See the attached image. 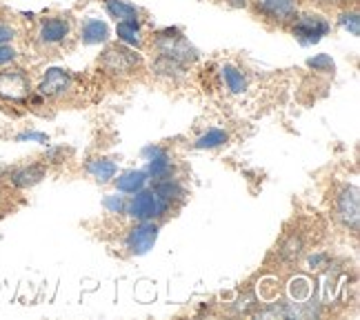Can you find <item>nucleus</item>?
Returning <instances> with one entry per match:
<instances>
[{"instance_id":"30","label":"nucleus","mask_w":360,"mask_h":320,"mask_svg":"<svg viewBox=\"0 0 360 320\" xmlns=\"http://www.w3.org/2000/svg\"><path fill=\"white\" fill-rule=\"evenodd\" d=\"M18 38V30L13 27L9 20H0V45H7V43H16Z\"/></svg>"},{"instance_id":"17","label":"nucleus","mask_w":360,"mask_h":320,"mask_svg":"<svg viewBox=\"0 0 360 320\" xmlns=\"http://www.w3.org/2000/svg\"><path fill=\"white\" fill-rule=\"evenodd\" d=\"M116 191L120 193H127V196H131V193L136 191H141L147 187L149 183V176L145 169H127V172H122V174H116V178L112 180Z\"/></svg>"},{"instance_id":"19","label":"nucleus","mask_w":360,"mask_h":320,"mask_svg":"<svg viewBox=\"0 0 360 320\" xmlns=\"http://www.w3.org/2000/svg\"><path fill=\"white\" fill-rule=\"evenodd\" d=\"M85 172H87L98 185H109V183H112V180L116 178V174H118V165H116L112 158H103V156H98V158L87 160Z\"/></svg>"},{"instance_id":"10","label":"nucleus","mask_w":360,"mask_h":320,"mask_svg":"<svg viewBox=\"0 0 360 320\" xmlns=\"http://www.w3.org/2000/svg\"><path fill=\"white\" fill-rule=\"evenodd\" d=\"M72 36V23L65 16H45L40 18L36 30V43L40 47H60Z\"/></svg>"},{"instance_id":"13","label":"nucleus","mask_w":360,"mask_h":320,"mask_svg":"<svg viewBox=\"0 0 360 320\" xmlns=\"http://www.w3.org/2000/svg\"><path fill=\"white\" fill-rule=\"evenodd\" d=\"M149 72L154 78L158 80H165V82H180L185 80L187 74H189V67L178 63L169 56H162V53H154V58L149 63Z\"/></svg>"},{"instance_id":"34","label":"nucleus","mask_w":360,"mask_h":320,"mask_svg":"<svg viewBox=\"0 0 360 320\" xmlns=\"http://www.w3.org/2000/svg\"><path fill=\"white\" fill-rule=\"evenodd\" d=\"M223 3L231 9H249V3H252V0H223Z\"/></svg>"},{"instance_id":"2","label":"nucleus","mask_w":360,"mask_h":320,"mask_svg":"<svg viewBox=\"0 0 360 320\" xmlns=\"http://www.w3.org/2000/svg\"><path fill=\"white\" fill-rule=\"evenodd\" d=\"M151 47H154L156 53L169 56V58L183 63L187 67L198 63V58H200L198 47L193 45L178 27H165V30H158L154 36H151Z\"/></svg>"},{"instance_id":"24","label":"nucleus","mask_w":360,"mask_h":320,"mask_svg":"<svg viewBox=\"0 0 360 320\" xmlns=\"http://www.w3.org/2000/svg\"><path fill=\"white\" fill-rule=\"evenodd\" d=\"M260 296L256 294V291H245V294H240L236 300H233L229 305V312L236 314V316H254L260 307Z\"/></svg>"},{"instance_id":"14","label":"nucleus","mask_w":360,"mask_h":320,"mask_svg":"<svg viewBox=\"0 0 360 320\" xmlns=\"http://www.w3.org/2000/svg\"><path fill=\"white\" fill-rule=\"evenodd\" d=\"M109 38H112V30L109 25L96 16H89L80 23V30H78V40L85 47H101L107 45Z\"/></svg>"},{"instance_id":"27","label":"nucleus","mask_w":360,"mask_h":320,"mask_svg":"<svg viewBox=\"0 0 360 320\" xmlns=\"http://www.w3.org/2000/svg\"><path fill=\"white\" fill-rule=\"evenodd\" d=\"M103 207L107 210V214H112V216H124V210H127V198H124L120 191L107 193L105 200H103Z\"/></svg>"},{"instance_id":"9","label":"nucleus","mask_w":360,"mask_h":320,"mask_svg":"<svg viewBox=\"0 0 360 320\" xmlns=\"http://www.w3.org/2000/svg\"><path fill=\"white\" fill-rule=\"evenodd\" d=\"M74 89V76L65 67H47L38 80L36 91L47 101H58Z\"/></svg>"},{"instance_id":"33","label":"nucleus","mask_w":360,"mask_h":320,"mask_svg":"<svg viewBox=\"0 0 360 320\" xmlns=\"http://www.w3.org/2000/svg\"><path fill=\"white\" fill-rule=\"evenodd\" d=\"M314 5L323 7V9H342V7H349V5H356V0H311Z\"/></svg>"},{"instance_id":"18","label":"nucleus","mask_w":360,"mask_h":320,"mask_svg":"<svg viewBox=\"0 0 360 320\" xmlns=\"http://www.w3.org/2000/svg\"><path fill=\"white\" fill-rule=\"evenodd\" d=\"M220 78H223V85L229 94L233 96H240L249 89V80H247V74L238 65L233 63H225L220 65Z\"/></svg>"},{"instance_id":"6","label":"nucleus","mask_w":360,"mask_h":320,"mask_svg":"<svg viewBox=\"0 0 360 320\" xmlns=\"http://www.w3.org/2000/svg\"><path fill=\"white\" fill-rule=\"evenodd\" d=\"M249 9H252L262 23L287 30L289 23L298 16L300 0H252Z\"/></svg>"},{"instance_id":"16","label":"nucleus","mask_w":360,"mask_h":320,"mask_svg":"<svg viewBox=\"0 0 360 320\" xmlns=\"http://www.w3.org/2000/svg\"><path fill=\"white\" fill-rule=\"evenodd\" d=\"M116 38H118V43L127 45V47L143 49L145 47L143 23L141 20H120V23H116Z\"/></svg>"},{"instance_id":"31","label":"nucleus","mask_w":360,"mask_h":320,"mask_svg":"<svg viewBox=\"0 0 360 320\" xmlns=\"http://www.w3.org/2000/svg\"><path fill=\"white\" fill-rule=\"evenodd\" d=\"M16 143H40V145H47L49 136L45 132H20V134H16Z\"/></svg>"},{"instance_id":"12","label":"nucleus","mask_w":360,"mask_h":320,"mask_svg":"<svg viewBox=\"0 0 360 320\" xmlns=\"http://www.w3.org/2000/svg\"><path fill=\"white\" fill-rule=\"evenodd\" d=\"M47 178V165L45 162H27L20 167H13L7 174V183L18 189V191H27L36 185H40Z\"/></svg>"},{"instance_id":"4","label":"nucleus","mask_w":360,"mask_h":320,"mask_svg":"<svg viewBox=\"0 0 360 320\" xmlns=\"http://www.w3.org/2000/svg\"><path fill=\"white\" fill-rule=\"evenodd\" d=\"M172 212V205L167 200H162L154 189H141L131 193L127 198V210H124V216H129L134 222L136 220H162L167 218Z\"/></svg>"},{"instance_id":"1","label":"nucleus","mask_w":360,"mask_h":320,"mask_svg":"<svg viewBox=\"0 0 360 320\" xmlns=\"http://www.w3.org/2000/svg\"><path fill=\"white\" fill-rule=\"evenodd\" d=\"M98 65L109 76L129 78V76H136L145 67V58L141 49L127 47L122 43H112V45L107 43L98 56Z\"/></svg>"},{"instance_id":"21","label":"nucleus","mask_w":360,"mask_h":320,"mask_svg":"<svg viewBox=\"0 0 360 320\" xmlns=\"http://www.w3.org/2000/svg\"><path fill=\"white\" fill-rule=\"evenodd\" d=\"M278 254L285 262H298L304 254V241H302V236L298 231L294 233H289L287 238L281 243L278 247Z\"/></svg>"},{"instance_id":"11","label":"nucleus","mask_w":360,"mask_h":320,"mask_svg":"<svg viewBox=\"0 0 360 320\" xmlns=\"http://www.w3.org/2000/svg\"><path fill=\"white\" fill-rule=\"evenodd\" d=\"M143 158L147 160V176L149 180H160L176 176V165L174 158L169 156V151L158 145H149L143 149Z\"/></svg>"},{"instance_id":"22","label":"nucleus","mask_w":360,"mask_h":320,"mask_svg":"<svg viewBox=\"0 0 360 320\" xmlns=\"http://www.w3.org/2000/svg\"><path fill=\"white\" fill-rule=\"evenodd\" d=\"M229 143V134L225 129H218V127H212L207 129L205 134H200L196 141H193V149L198 151H207V149H216V147H223Z\"/></svg>"},{"instance_id":"3","label":"nucleus","mask_w":360,"mask_h":320,"mask_svg":"<svg viewBox=\"0 0 360 320\" xmlns=\"http://www.w3.org/2000/svg\"><path fill=\"white\" fill-rule=\"evenodd\" d=\"M287 30L302 47H311L331 34V20L321 11H302L300 9L298 16L289 23Z\"/></svg>"},{"instance_id":"35","label":"nucleus","mask_w":360,"mask_h":320,"mask_svg":"<svg viewBox=\"0 0 360 320\" xmlns=\"http://www.w3.org/2000/svg\"><path fill=\"white\" fill-rule=\"evenodd\" d=\"M9 169H11V167H5V165H0V180H3V178H7Z\"/></svg>"},{"instance_id":"26","label":"nucleus","mask_w":360,"mask_h":320,"mask_svg":"<svg viewBox=\"0 0 360 320\" xmlns=\"http://www.w3.org/2000/svg\"><path fill=\"white\" fill-rule=\"evenodd\" d=\"M311 281L304 276H296L292 278V283H289V296H292V300H307L311 296Z\"/></svg>"},{"instance_id":"28","label":"nucleus","mask_w":360,"mask_h":320,"mask_svg":"<svg viewBox=\"0 0 360 320\" xmlns=\"http://www.w3.org/2000/svg\"><path fill=\"white\" fill-rule=\"evenodd\" d=\"M69 156V149L60 147V145H49L47 151L43 154V162L45 165H63Z\"/></svg>"},{"instance_id":"7","label":"nucleus","mask_w":360,"mask_h":320,"mask_svg":"<svg viewBox=\"0 0 360 320\" xmlns=\"http://www.w3.org/2000/svg\"><path fill=\"white\" fill-rule=\"evenodd\" d=\"M334 216L352 233L360 227V191L356 185H342L334 200Z\"/></svg>"},{"instance_id":"32","label":"nucleus","mask_w":360,"mask_h":320,"mask_svg":"<svg viewBox=\"0 0 360 320\" xmlns=\"http://www.w3.org/2000/svg\"><path fill=\"white\" fill-rule=\"evenodd\" d=\"M327 262H329V256H327V254H323V252H316V254L307 256V269H311V271H318V269L327 267Z\"/></svg>"},{"instance_id":"29","label":"nucleus","mask_w":360,"mask_h":320,"mask_svg":"<svg viewBox=\"0 0 360 320\" xmlns=\"http://www.w3.org/2000/svg\"><path fill=\"white\" fill-rule=\"evenodd\" d=\"M20 58V51L13 47V43L7 45H0V67H9V65H16Z\"/></svg>"},{"instance_id":"5","label":"nucleus","mask_w":360,"mask_h":320,"mask_svg":"<svg viewBox=\"0 0 360 320\" xmlns=\"http://www.w3.org/2000/svg\"><path fill=\"white\" fill-rule=\"evenodd\" d=\"M34 91L30 74L20 67H0V101L11 105H27Z\"/></svg>"},{"instance_id":"8","label":"nucleus","mask_w":360,"mask_h":320,"mask_svg":"<svg viewBox=\"0 0 360 320\" xmlns=\"http://www.w3.org/2000/svg\"><path fill=\"white\" fill-rule=\"evenodd\" d=\"M160 233L158 220H136L131 229L124 233V249L131 256H145L154 249Z\"/></svg>"},{"instance_id":"15","label":"nucleus","mask_w":360,"mask_h":320,"mask_svg":"<svg viewBox=\"0 0 360 320\" xmlns=\"http://www.w3.org/2000/svg\"><path fill=\"white\" fill-rule=\"evenodd\" d=\"M151 189H154L162 200H167L172 207L174 205H180L187 200V187L180 183L176 176H169V178H160V180H151Z\"/></svg>"},{"instance_id":"25","label":"nucleus","mask_w":360,"mask_h":320,"mask_svg":"<svg viewBox=\"0 0 360 320\" xmlns=\"http://www.w3.org/2000/svg\"><path fill=\"white\" fill-rule=\"evenodd\" d=\"M307 69H311L314 74H323V76H334L336 74V63L329 53H314L311 58H307Z\"/></svg>"},{"instance_id":"23","label":"nucleus","mask_w":360,"mask_h":320,"mask_svg":"<svg viewBox=\"0 0 360 320\" xmlns=\"http://www.w3.org/2000/svg\"><path fill=\"white\" fill-rule=\"evenodd\" d=\"M336 23H338L340 30H342L345 34H349L352 38H358V36H360V13H358L356 5H349V7L338 9Z\"/></svg>"},{"instance_id":"20","label":"nucleus","mask_w":360,"mask_h":320,"mask_svg":"<svg viewBox=\"0 0 360 320\" xmlns=\"http://www.w3.org/2000/svg\"><path fill=\"white\" fill-rule=\"evenodd\" d=\"M105 11L109 18H114L116 23L120 20H141V9H138L129 0H103Z\"/></svg>"}]
</instances>
